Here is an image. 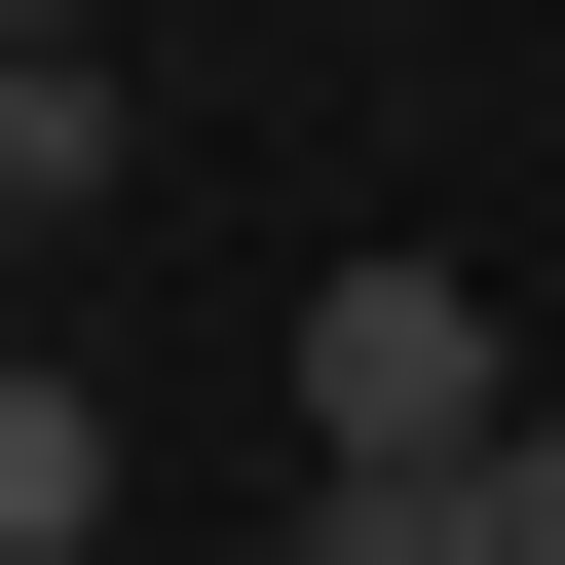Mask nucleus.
Segmentation results:
<instances>
[{
	"label": "nucleus",
	"instance_id": "nucleus-1",
	"mask_svg": "<svg viewBox=\"0 0 565 565\" xmlns=\"http://www.w3.org/2000/svg\"><path fill=\"white\" fill-rule=\"evenodd\" d=\"M527 415V340L452 302V264H302V490H415V452H490Z\"/></svg>",
	"mask_w": 565,
	"mask_h": 565
},
{
	"label": "nucleus",
	"instance_id": "nucleus-2",
	"mask_svg": "<svg viewBox=\"0 0 565 565\" xmlns=\"http://www.w3.org/2000/svg\"><path fill=\"white\" fill-rule=\"evenodd\" d=\"M0 565H114V377L0 340Z\"/></svg>",
	"mask_w": 565,
	"mask_h": 565
},
{
	"label": "nucleus",
	"instance_id": "nucleus-3",
	"mask_svg": "<svg viewBox=\"0 0 565 565\" xmlns=\"http://www.w3.org/2000/svg\"><path fill=\"white\" fill-rule=\"evenodd\" d=\"M114 151H151L114 39H0V226H114Z\"/></svg>",
	"mask_w": 565,
	"mask_h": 565
},
{
	"label": "nucleus",
	"instance_id": "nucleus-4",
	"mask_svg": "<svg viewBox=\"0 0 565 565\" xmlns=\"http://www.w3.org/2000/svg\"><path fill=\"white\" fill-rule=\"evenodd\" d=\"M452 490V565H565V415H490V452H415Z\"/></svg>",
	"mask_w": 565,
	"mask_h": 565
},
{
	"label": "nucleus",
	"instance_id": "nucleus-5",
	"mask_svg": "<svg viewBox=\"0 0 565 565\" xmlns=\"http://www.w3.org/2000/svg\"><path fill=\"white\" fill-rule=\"evenodd\" d=\"M302 565H452V490H302Z\"/></svg>",
	"mask_w": 565,
	"mask_h": 565
},
{
	"label": "nucleus",
	"instance_id": "nucleus-6",
	"mask_svg": "<svg viewBox=\"0 0 565 565\" xmlns=\"http://www.w3.org/2000/svg\"><path fill=\"white\" fill-rule=\"evenodd\" d=\"M0 39H76V0H0Z\"/></svg>",
	"mask_w": 565,
	"mask_h": 565
}]
</instances>
